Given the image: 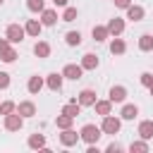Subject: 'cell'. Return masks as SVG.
I'll list each match as a JSON object with an SVG mask.
<instances>
[{
  "label": "cell",
  "mask_w": 153,
  "mask_h": 153,
  "mask_svg": "<svg viewBox=\"0 0 153 153\" xmlns=\"http://www.w3.org/2000/svg\"><path fill=\"white\" fill-rule=\"evenodd\" d=\"M103 136V129L96 127V124H84L81 131H79V139L84 143H98V139Z\"/></svg>",
  "instance_id": "1"
},
{
  "label": "cell",
  "mask_w": 153,
  "mask_h": 153,
  "mask_svg": "<svg viewBox=\"0 0 153 153\" xmlns=\"http://www.w3.org/2000/svg\"><path fill=\"white\" fill-rule=\"evenodd\" d=\"M24 36H26V31H24V26H19V24H10V26L5 29V38H7L10 43H22Z\"/></svg>",
  "instance_id": "2"
},
{
  "label": "cell",
  "mask_w": 153,
  "mask_h": 153,
  "mask_svg": "<svg viewBox=\"0 0 153 153\" xmlns=\"http://www.w3.org/2000/svg\"><path fill=\"white\" fill-rule=\"evenodd\" d=\"M2 124H5V129H7V131H19V129L24 127V117L14 110V112L5 115V122H2Z\"/></svg>",
  "instance_id": "3"
},
{
  "label": "cell",
  "mask_w": 153,
  "mask_h": 153,
  "mask_svg": "<svg viewBox=\"0 0 153 153\" xmlns=\"http://www.w3.org/2000/svg\"><path fill=\"white\" fill-rule=\"evenodd\" d=\"M120 127H122V120L120 117H112V115H105L103 117V124H100V129H103V134H117L120 131Z\"/></svg>",
  "instance_id": "4"
},
{
  "label": "cell",
  "mask_w": 153,
  "mask_h": 153,
  "mask_svg": "<svg viewBox=\"0 0 153 153\" xmlns=\"http://www.w3.org/2000/svg\"><path fill=\"white\" fill-rule=\"evenodd\" d=\"M81 74H84V67L81 65H65V69H62V76L65 79H72V81H76V79H81Z\"/></svg>",
  "instance_id": "5"
},
{
  "label": "cell",
  "mask_w": 153,
  "mask_h": 153,
  "mask_svg": "<svg viewBox=\"0 0 153 153\" xmlns=\"http://www.w3.org/2000/svg\"><path fill=\"white\" fill-rule=\"evenodd\" d=\"M96 100H98V98H96V91H91V88H84V91L79 93V98H76V103H79L81 108H93Z\"/></svg>",
  "instance_id": "6"
},
{
  "label": "cell",
  "mask_w": 153,
  "mask_h": 153,
  "mask_svg": "<svg viewBox=\"0 0 153 153\" xmlns=\"http://www.w3.org/2000/svg\"><path fill=\"white\" fill-rule=\"evenodd\" d=\"M108 33L110 36H122V31H124V19H120V17H112L108 24Z\"/></svg>",
  "instance_id": "7"
},
{
  "label": "cell",
  "mask_w": 153,
  "mask_h": 153,
  "mask_svg": "<svg viewBox=\"0 0 153 153\" xmlns=\"http://www.w3.org/2000/svg\"><path fill=\"white\" fill-rule=\"evenodd\" d=\"M76 141H79V134H76L72 127H69V129H62V134H60V143H62V146L69 148V146H74Z\"/></svg>",
  "instance_id": "8"
},
{
  "label": "cell",
  "mask_w": 153,
  "mask_h": 153,
  "mask_svg": "<svg viewBox=\"0 0 153 153\" xmlns=\"http://www.w3.org/2000/svg\"><path fill=\"white\" fill-rule=\"evenodd\" d=\"M24 31H26V36L38 38V36H41V31H43V24H41L38 19H29V22L24 24Z\"/></svg>",
  "instance_id": "9"
},
{
  "label": "cell",
  "mask_w": 153,
  "mask_h": 153,
  "mask_svg": "<svg viewBox=\"0 0 153 153\" xmlns=\"http://www.w3.org/2000/svg\"><path fill=\"white\" fill-rule=\"evenodd\" d=\"M62 79H65V76H62V72H60V74H57V72H53V74H48L45 86H48L50 91H60V88H62Z\"/></svg>",
  "instance_id": "10"
},
{
  "label": "cell",
  "mask_w": 153,
  "mask_h": 153,
  "mask_svg": "<svg viewBox=\"0 0 153 153\" xmlns=\"http://www.w3.org/2000/svg\"><path fill=\"white\" fill-rule=\"evenodd\" d=\"M108 98H110L112 103H124V100H127V88H124V86H112L110 93H108Z\"/></svg>",
  "instance_id": "11"
},
{
  "label": "cell",
  "mask_w": 153,
  "mask_h": 153,
  "mask_svg": "<svg viewBox=\"0 0 153 153\" xmlns=\"http://www.w3.org/2000/svg\"><path fill=\"white\" fill-rule=\"evenodd\" d=\"M17 112H19L24 120H26V117H33V115H36V105H33L31 100H22V103L17 105Z\"/></svg>",
  "instance_id": "12"
},
{
  "label": "cell",
  "mask_w": 153,
  "mask_h": 153,
  "mask_svg": "<svg viewBox=\"0 0 153 153\" xmlns=\"http://www.w3.org/2000/svg\"><path fill=\"white\" fill-rule=\"evenodd\" d=\"M57 19H60V17H57L55 10H43V12H41V24H43V26H55Z\"/></svg>",
  "instance_id": "13"
},
{
  "label": "cell",
  "mask_w": 153,
  "mask_h": 153,
  "mask_svg": "<svg viewBox=\"0 0 153 153\" xmlns=\"http://www.w3.org/2000/svg\"><path fill=\"white\" fill-rule=\"evenodd\" d=\"M98 65H100V60H98V55H93V53H86V55L81 57V67H84V72H86V69L91 72V69H96Z\"/></svg>",
  "instance_id": "14"
},
{
  "label": "cell",
  "mask_w": 153,
  "mask_h": 153,
  "mask_svg": "<svg viewBox=\"0 0 153 153\" xmlns=\"http://www.w3.org/2000/svg\"><path fill=\"white\" fill-rule=\"evenodd\" d=\"M43 84H45V81H43V79H41L38 74H33V76H29V84H26V91L36 96V93H41V88H43Z\"/></svg>",
  "instance_id": "15"
},
{
  "label": "cell",
  "mask_w": 153,
  "mask_h": 153,
  "mask_svg": "<svg viewBox=\"0 0 153 153\" xmlns=\"http://www.w3.org/2000/svg\"><path fill=\"white\" fill-rule=\"evenodd\" d=\"M139 136L141 139H153V120H143V122H139Z\"/></svg>",
  "instance_id": "16"
},
{
  "label": "cell",
  "mask_w": 153,
  "mask_h": 153,
  "mask_svg": "<svg viewBox=\"0 0 153 153\" xmlns=\"http://www.w3.org/2000/svg\"><path fill=\"white\" fill-rule=\"evenodd\" d=\"M124 50H127V43H124L120 36H112V41H110V53H112V55H124Z\"/></svg>",
  "instance_id": "17"
},
{
  "label": "cell",
  "mask_w": 153,
  "mask_h": 153,
  "mask_svg": "<svg viewBox=\"0 0 153 153\" xmlns=\"http://www.w3.org/2000/svg\"><path fill=\"white\" fill-rule=\"evenodd\" d=\"M93 108H96V112H98L100 117H105V115L112 112V100H110V98H108V100H96Z\"/></svg>",
  "instance_id": "18"
},
{
  "label": "cell",
  "mask_w": 153,
  "mask_h": 153,
  "mask_svg": "<svg viewBox=\"0 0 153 153\" xmlns=\"http://www.w3.org/2000/svg\"><path fill=\"white\" fill-rule=\"evenodd\" d=\"M127 19L141 22V19H143V7H141V5H129V7H127Z\"/></svg>",
  "instance_id": "19"
},
{
  "label": "cell",
  "mask_w": 153,
  "mask_h": 153,
  "mask_svg": "<svg viewBox=\"0 0 153 153\" xmlns=\"http://www.w3.org/2000/svg\"><path fill=\"white\" fill-rule=\"evenodd\" d=\"M139 50H141V53H151V50H153V36H151V33L139 36Z\"/></svg>",
  "instance_id": "20"
},
{
  "label": "cell",
  "mask_w": 153,
  "mask_h": 153,
  "mask_svg": "<svg viewBox=\"0 0 153 153\" xmlns=\"http://www.w3.org/2000/svg\"><path fill=\"white\" fill-rule=\"evenodd\" d=\"M93 41L96 43H103V41H108L110 38V33H108V26H93Z\"/></svg>",
  "instance_id": "21"
},
{
  "label": "cell",
  "mask_w": 153,
  "mask_h": 153,
  "mask_svg": "<svg viewBox=\"0 0 153 153\" xmlns=\"http://www.w3.org/2000/svg\"><path fill=\"white\" fill-rule=\"evenodd\" d=\"M33 53H36V57H48V55H50V43L38 41V43L33 45Z\"/></svg>",
  "instance_id": "22"
},
{
  "label": "cell",
  "mask_w": 153,
  "mask_h": 153,
  "mask_svg": "<svg viewBox=\"0 0 153 153\" xmlns=\"http://www.w3.org/2000/svg\"><path fill=\"white\" fill-rule=\"evenodd\" d=\"M62 112H65V115H69V117H76V115L81 112V105H79V103H76V98H74L72 103L62 105Z\"/></svg>",
  "instance_id": "23"
},
{
  "label": "cell",
  "mask_w": 153,
  "mask_h": 153,
  "mask_svg": "<svg viewBox=\"0 0 153 153\" xmlns=\"http://www.w3.org/2000/svg\"><path fill=\"white\" fill-rule=\"evenodd\" d=\"M136 115H139V108L136 105H124L122 112H120V120H134Z\"/></svg>",
  "instance_id": "24"
},
{
  "label": "cell",
  "mask_w": 153,
  "mask_h": 153,
  "mask_svg": "<svg viewBox=\"0 0 153 153\" xmlns=\"http://www.w3.org/2000/svg\"><path fill=\"white\" fill-rule=\"evenodd\" d=\"M72 122H74V117H69V115H65V112H60V115H57V120H55L57 129H69V127H72Z\"/></svg>",
  "instance_id": "25"
},
{
  "label": "cell",
  "mask_w": 153,
  "mask_h": 153,
  "mask_svg": "<svg viewBox=\"0 0 153 153\" xmlns=\"http://www.w3.org/2000/svg\"><path fill=\"white\" fill-rule=\"evenodd\" d=\"M29 148H45V136L43 134H31L29 136Z\"/></svg>",
  "instance_id": "26"
},
{
  "label": "cell",
  "mask_w": 153,
  "mask_h": 153,
  "mask_svg": "<svg viewBox=\"0 0 153 153\" xmlns=\"http://www.w3.org/2000/svg\"><path fill=\"white\" fill-rule=\"evenodd\" d=\"M129 151H131V153H148V143H146V139H141V141H131V143H129Z\"/></svg>",
  "instance_id": "27"
},
{
  "label": "cell",
  "mask_w": 153,
  "mask_h": 153,
  "mask_svg": "<svg viewBox=\"0 0 153 153\" xmlns=\"http://www.w3.org/2000/svg\"><path fill=\"white\" fill-rule=\"evenodd\" d=\"M76 14H79V12H76V7H69V5H67L60 19H62V22H74V19H76Z\"/></svg>",
  "instance_id": "28"
},
{
  "label": "cell",
  "mask_w": 153,
  "mask_h": 153,
  "mask_svg": "<svg viewBox=\"0 0 153 153\" xmlns=\"http://www.w3.org/2000/svg\"><path fill=\"white\" fill-rule=\"evenodd\" d=\"M17 110V103H12V100H2L0 103V115L5 117V115H10V112H14Z\"/></svg>",
  "instance_id": "29"
},
{
  "label": "cell",
  "mask_w": 153,
  "mask_h": 153,
  "mask_svg": "<svg viewBox=\"0 0 153 153\" xmlns=\"http://www.w3.org/2000/svg\"><path fill=\"white\" fill-rule=\"evenodd\" d=\"M65 41H67V45H79V43H81V33H79V31H69V33L65 36Z\"/></svg>",
  "instance_id": "30"
},
{
  "label": "cell",
  "mask_w": 153,
  "mask_h": 153,
  "mask_svg": "<svg viewBox=\"0 0 153 153\" xmlns=\"http://www.w3.org/2000/svg\"><path fill=\"white\" fill-rule=\"evenodd\" d=\"M26 7H29L31 12H43V10H45V2H43V0H26Z\"/></svg>",
  "instance_id": "31"
},
{
  "label": "cell",
  "mask_w": 153,
  "mask_h": 153,
  "mask_svg": "<svg viewBox=\"0 0 153 153\" xmlns=\"http://www.w3.org/2000/svg\"><path fill=\"white\" fill-rule=\"evenodd\" d=\"M0 60H2V62H7V65H10V62H14V60H17V50H14V48H7V50L0 55Z\"/></svg>",
  "instance_id": "32"
},
{
  "label": "cell",
  "mask_w": 153,
  "mask_h": 153,
  "mask_svg": "<svg viewBox=\"0 0 153 153\" xmlns=\"http://www.w3.org/2000/svg\"><path fill=\"white\" fill-rule=\"evenodd\" d=\"M151 81H153V74H151V72H143V74H141V84L148 88V86H151Z\"/></svg>",
  "instance_id": "33"
},
{
  "label": "cell",
  "mask_w": 153,
  "mask_h": 153,
  "mask_svg": "<svg viewBox=\"0 0 153 153\" xmlns=\"http://www.w3.org/2000/svg\"><path fill=\"white\" fill-rule=\"evenodd\" d=\"M7 86H10V74L0 72V88H7Z\"/></svg>",
  "instance_id": "34"
},
{
  "label": "cell",
  "mask_w": 153,
  "mask_h": 153,
  "mask_svg": "<svg viewBox=\"0 0 153 153\" xmlns=\"http://www.w3.org/2000/svg\"><path fill=\"white\" fill-rule=\"evenodd\" d=\"M115 2V7H120V10H127L129 5H131V0H112Z\"/></svg>",
  "instance_id": "35"
},
{
  "label": "cell",
  "mask_w": 153,
  "mask_h": 153,
  "mask_svg": "<svg viewBox=\"0 0 153 153\" xmlns=\"http://www.w3.org/2000/svg\"><path fill=\"white\" fill-rule=\"evenodd\" d=\"M105 151H108V153H120V151H122V146H120V143H115V141H112V143H110V146H108V148H105Z\"/></svg>",
  "instance_id": "36"
},
{
  "label": "cell",
  "mask_w": 153,
  "mask_h": 153,
  "mask_svg": "<svg viewBox=\"0 0 153 153\" xmlns=\"http://www.w3.org/2000/svg\"><path fill=\"white\" fill-rule=\"evenodd\" d=\"M7 48H12V43H10L7 38H0V55H2V53H5Z\"/></svg>",
  "instance_id": "37"
},
{
  "label": "cell",
  "mask_w": 153,
  "mask_h": 153,
  "mask_svg": "<svg viewBox=\"0 0 153 153\" xmlns=\"http://www.w3.org/2000/svg\"><path fill=\"white\" fill-rule=\"evenodd\" d=\"M55 2V7H67L69 5V0H53Z\"/></svg>",
  "instance_id": "38"
},
{
  "label": "cell",
  "mask_w": 153,
  "mask_h": 153,
  "mask_svg": "<svg viewBox=\"0 0 153 153\" xmlns=\"http://www.w3.org/2000/svg\"><path fill=\"white\" fill-rule=\"evenodd\" d=\"M148 91H151V96H153V81H151V86H148Z\"/></svg>",
  "instance_id": "39"
},
{
  "label": "cell",
  "mask_w": 153,
  "mask_h": 153,
  "mask_svg": "<svg viewBox=\"0 0 153 153\" xmlns=\"http://www.w3.org/2000/svg\"><path fill=\"white\" fill-rule=\"evenodd\" d=\"M2 2H5V0H0V5H2Z\"/></svg>",
  "instance_id": "40"
}]
</instances>
